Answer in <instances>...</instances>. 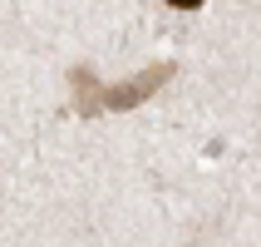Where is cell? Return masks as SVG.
I'll return each instance as SVG.
<instances>
[{
    "label": "cell",
    "mask_w": 261,
    "mask_h": 247,
    "mask_svg": "<svg viewBox=\"0 0 261 247\" xmlns=\"http://www.w3.org/2000/svg\"><path fill=\"white\" fill-rule=\"evenodd\" d=\"M173 74V64H158V70H143V74H133V79H123V84H109L99 89L94 84V74L89 70H74V94H79V114L94 119L99 109H133V104H143L153 89L163 84Z\"/></svg>",
    "instance_id": "1"
},
{
    "label": "cell",
    "mask_w": 261,
    "mask_h": 247,
    "mask_svg": "<svg viewBox=\"0 0 261 247\" xmlns=\"http://www.w3.org/2000/svg\"><path fill=\"white\" fill-rule=\"evenodd\" d=\"M168 5H173V10H197L202 0H168Z\"/></svg>",
    "instance_id": "2"
}]
</instances>
